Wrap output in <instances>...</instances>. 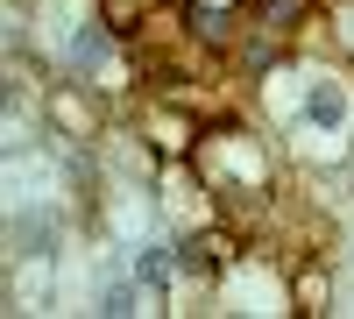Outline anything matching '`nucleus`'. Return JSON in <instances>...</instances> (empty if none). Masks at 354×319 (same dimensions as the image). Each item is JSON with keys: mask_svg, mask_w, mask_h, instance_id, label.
<instances>
[{"mask_svg": "<svg viewBox=\"0 0 354 319\" xmlns=\"http://www.w3.org/2000/svg\"><path fill=\"white\" fill-rule=\"evenodd\" d=\"M347 121V93H340V78H319L312 93H305V128H319V135H333Z\"/></svg>", "mask_w": 354, "mask_h": 319, "instance_id": "f257e3e1", "label": "nucleus"}, {"mask_svg": "<svg viewBox=\"0 0 354 319\" xmlns=\"http://www.w3.org/2000/svg\"><path fill=\"white\" fill-rule=\"evenodd\" d=\"M8 241H15V255H50L57 248V220L50 213H15L8 220Z\"/></svg>", "mask_w": 354, "mask_h": 319, "instance_id": "f03ea898", "label": "nucleus"}, {"mask_svg": "<svg viewBox=\"0 0 354 319\" xmlns=\"http://www.w3.org/2000/svg\"><path fill=\"white\" fill-rule=\"evenodd\" d=\"M106 57H113V36H106L100 21H85L78 36H71V71H100Z\"/></svg>", "mask_w": 354, "mask_h": 319, "instance_id": "7ed1b4c3", "label": "nucleus"}, {"mask_svg": "<svg viewBox=\"0 0 354 319\" xmlns=\"http://www.w3.org/2000/svg\"><path fill=\"white\" fill-rule=\"evenodd\" d=\"M192 28L213 36V43H227V8H192Z\"/></svg>", "mask_w": 354, "mask_h": 319, "instance_id": "20e7f679", "label": "nucleus"}, {"mask_svg": "<svg viewBox=\"0 0 354 319\" xmlns=\"http://www.w3.org/2000/svg\"><path fill=\"white\" fill-rule=\"evenodd\" d=\"M163 270H170V255H163L156 241H149V248H142V255H135V277H142V284H149V277H163Z\"/></svg>", "mask_w": 354, "mask_h": 319, "instance_id": "39448f33", "label": "nucleus"}, {"mask_svg": "<svg viewBox=\"0 0 354 319\" xmlns=\"http://www.w3.org/2000/svg\"><path fill=\"white\" fill-rule=\"evenodd\" d=\"M100 312H113V319H121V312H135V291H128V284H113V291L100 298Z\"/></svg>", "mask_w": 354, "mask_h": 319, "instance_id": "423d86ee", "label": "nucleus"}, {"mask_svg": "<svg viewBox=\"0 0 354 319\" xmlns=\"http://www.w3.org/2000/svg\"><path fill=\"white\" fill-rule=\"evenodd\" d=\"M177 270H185V277H198V270H213V255H205V248H185V255H177Z\"/></svg>", "mask_w": 354, "mask_h": 319, "instance_id": "0eeeda50", "label": "nucleus"}]
</instances>
